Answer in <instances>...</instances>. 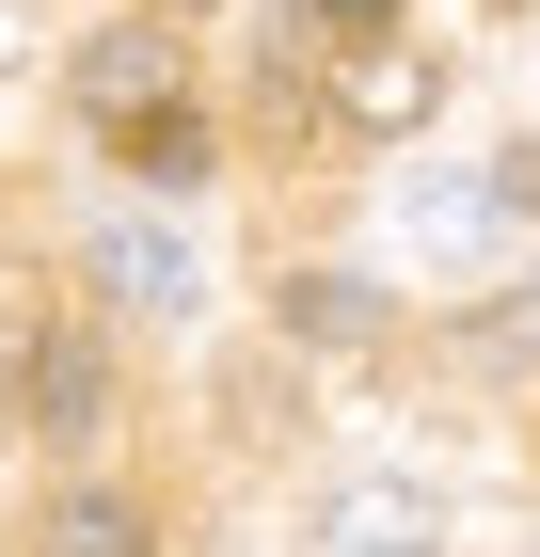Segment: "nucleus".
Masks as SVG:
<instances>
[{
	"mask_svg": "<svg viewBox=\"0 0 540 557\" xmlns=\"http://www.w3.org/2000/svg\"><path fill=\"white\" fill-rule=\"evenodd\" d=\"M429 96H445V64H429V48H350L334 112H350L366 144H398V128H429Z\"/></svg>",
	"mask_w": 540,
	"mask_h": 557,
	"instance_id": "nucleus-3",
	"label": "nucleus"
},
{
	"mask_svg": "<svg viewBox=\"0 0 540 557\" xmlns=\"http://www.w3.org/2000/svg\"><path fill=\"white\" fill-rule=\"evenodd\" d=\"M16 414H33L48 446H96V430H112V350H96L80 319H48L33 367H16Z\"/></svg>",
	"mask_w": 540,
	"mask_h": 557,
	"instance_id": "nucleus-1",
	"label": "nucleus"
},
{
	"mask_svg": "<svg viewBox=\"0 0 540 557\" xmlns=\"http://www.w3.org/2000/svg\"><path fill=\"white\" fill-rule=\"evenodd\" d=\"M96 287H112L127 319H191V239H175V223H112V239H96Z\"/></svg>",
	"mask_w": 540,
	"mask_h": 557,
	"instance_id": "nucleus-4",
	"label": "nucleus"
},
{
	"mask_svg": "<svg viewBox=\"0 0 540 557\" xmlns=\"http://www.w3.org/2000/svg\"><path fill=\"white\" fill-rule=\"evenodd\" d=\"M64 81H80V112H96V128H127V112H160V96H175V33H96Z\"/></svg>",
	"mask_w": 540,
	"mask_h": 557,
	"instance_id": "nucleus-5",
	"label": "nucleus"
},
{
	"mask_svg": "<svg viewBox=\"0 0 540 557\" xmlns=\"http://www.w3.org/2000/svg\"><path fill=\"white\" fill-rule=\"evenodd\" d=\"M33 557H143V510H127V494H48Z\"/></svg>",
	"mask_w": 540,
	"mask_h": 557,
	"instance_id": "nucleus-7",
	"label": "nucleus"
},
{
	"mask_svg": "<svg viewBox=\"0 0 540 557\" xmlns=\"http://www.w3.org/2000/svg\"><path fill=\"white\" fill-rule=\"evenodd\" d=\"M398 0H302V33H381Z\"/></svg>",
	"mask_w": 540,
	"mask_h": 557,
	"instance_id": "nucleus-9",
	"label": "nucleus"
},
{
	"mask_svg": "<svg viewBox=\"0 0 540 557\" xmlns=\"http://www.w3.org/2000/svg\"><path fill=\"white\" fill-rule=\"evenodd\" d=\"M112 160L143 175V191H191L223 144H208V112H191V96H160V112H127V144H112Z\"/></svg>",
	"mask_w": 540,
	"mask_h": 557,
	"instance_id": "nucleus-6",
	"label": "nucleus"
},
{
	"mask_svg": "<svg viewBox=\"0 0 540 557\" xmlns=\"http://www.w3.org/2000/svg\"><path fill=\"white\" fill-rule=\"evenodd\" d=\"M287 335H318V350L381 335V287H350V271H302V287H287Z\"/></svg>",
	"mask_w": 540,
	"mask_h": 557,
	"instance_id": "nucleus-8",
	"label": "nucleus"
},
{
	"mask_svg": "<svg viewBox=\"0 0 540 557\" xmlns=\"http://www.w3.org/2000/svg\"><path fill=\"white\" fill-rule=\"evenodd\" d=\"M508 223H540V160L461 175V191H414V239H429V256H477V239H508Z\"/></svg>",
	"mask_w": 540,
	"mask_h": 557,
	"instance_id": "nucleus-2",
	"label": "nucleus"
},
{
	"mask_svg": "<svg viewBox=\"0 0 540 557\" xmlns=\"http://www.w3.org/2000/svg\"><path fill=\"white\" fill-rule=\"evenodd\" d=\"M160 16H208V0H160Z\"/></svg>",
	"mask_w": 540,
	"mask_h": 557,
	"instance_id": "nucleus-10",
	"label": "nucleus"
}]
</instances>
